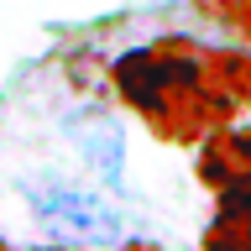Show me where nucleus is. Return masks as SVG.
<instances>
[{
    "mask_svg": "<svg viewBox=\"0 0 251 251\" xmlns=\"http://www.w3.org/2000/svg\"><path fill=\"white\" fill-rule=\"evenodd\" d=\"M21 194H26L37 225L58 241H74V246H121L126 241V215L84 183L42 178V183H21Z\"/></svg>",
    "mask_w": 251,
    "mask_h": 251,
    "instance_id": "f257e3e1",
    "label": "nucleus"
},
{
    "mask_svg": "<svg viewBox=\"0 0 251 251\" xmlns=\"http://www.w3.org/2000/svg\"><path fill=\"white\" fill-rule=\"evenodd\" d=\"M194 78H204V47L183 42V37L152 42V47H131L126 58H115V89L136 110H152L162 94L183 89Z\"/></svg>",
    "mask_w": 251,
    "mask_h": 251,
    "instance_id": "f03ea898",
    "label": "nucleus"
},
{
    "mask_svg": "<svg viewBox=\"0 0 251 251\" xmlns=\"http://www.w3.org/2000/svg\"><path fill=\"white\" fill-rule=\"evenodd\" d=\"M68 141H74V152L84 157V168L100 178V183H121L126 178V131L110 121L105 110H74L68 115Z\"/></svg>",
    "mask_w": 251,
    "mask_h": 251,
    "instance_id": "7ed1b4c3",
    "label": "nucleus"
},
{
    "mask_svg": "<svg viewBox=\"0 0 251 251\" xmlns=\"http://www.w3.org/2000/svg\"><path fill=\"white\" fill-rule=\"evenodd\" d=\"M199 178L204 188H251V126H225L204 141L199 152Z\"/></svg>",
    "mask_w": 251,
    "mask_h": 251,
    "instance_id": "20e7f679",
    "label": "nucleus"
},
{
    "mask_svg": "<svg viewBox=\"0 0 251 251\" xmlns=\"http://www.w3.org/2000/svg\"><path fill=\"white\" fill-rule=\"evenodd\" d=\"M204 251H251V188H225L204 230Z\"/></svg>",
    "mask_w": 251,
    "mask_h": 251,
    "instance_id": "39448f33",
    "label": "nucleus"
},
{
    "mask_svg": "<svg viewBox=\"0 0 251 251\" xmlns=\"http://www.w3.org/2000/svg\"><path fill=\"white\" fill-rule=\"evenodd\" d=\"M204 84L235 105H251V52H204Z\"/></svg>",
    "mask_w": 251,
    "mask_h": 251,
    "instance_id": "423d86ee",
    "label": "nucleus"
},
{
    "mask_svg": "<svg viewBox=\"0 0 251 251\" xmlns=\"http://www.w3.org/2000/svg\"><path fill=\"white\" fill-rule=\"evenodd\" d=\"M215 5H220L215 16H225V21H235V26H241V31L251 37V0H215Z\"/></svg>",
    "mask_w": 251,
    "mask_h": 251,
    "instance_id": "0eeeda50",
    "label": "nucleus"
},
{
    "mask_svg": "<svg viewBox=\"0 0 251 251\" xmlns=\"http://www.w3.org/2000/svg\"><path fill=\"white\" fill-rule=\"evenodd\" d=\"M0 251H5V246H0Z\"/></svg>",
    "mask_w": 251,
    "mask_h": 251,
    "instance_id": "6e6552de",
    "label": "nucleus"
}]
</instances>
